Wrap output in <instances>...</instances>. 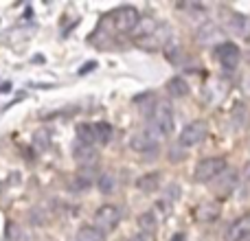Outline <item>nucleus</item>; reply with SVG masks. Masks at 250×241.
I'll list each match as a JSON object with an SVG mask.
<instances>
[{"mask_svg":"<svg viewBox=\"0 0 250 241\" xmlns=\"http://www.w3.org/2000/svg\"><path fill=\"white\" fill-rule=\"evenodd\" d=\"M248 120H250L248 108L244 103H237L233 108V112H230V123H233V127L235 129H244L248 125Z\"/></svg>","mask_w":250,"mask_h":241,"instance_id":"2eb2a0df","label":"nucleus"},{"mask_svg":"<svg viewBox=\"0 0 250 241\" xmlns=\"http://www.w3.org/2000/svg\"><path fill=\"white\" fill-rule=\"evenodd\" d=\"M75 241H104V235H101L99 228L83 226V228L77 230V237H75Z\"/></svg>","mask_w":250,"mask_h":241,"instance_id":"6ab92c4d","label":"nucleus"},{"mask_svg":"<svg viewBox=\"0 0 250 241\" xmlns=\"http://www.w3.org/2000/svg\"><path fill=\"white\" fill-rule=\"evenodd\" d=\"M132 241H154V239H151V235H145V233H141V235H138V237H134Z\"/></svg>","mask_w":250,"mask_h":241,"instance_id":"393cba45","label":"nucleus"},{"mask_svg":"<svg viewBox=\"0 0 250 241\" xmlns=\"http://www.w3.org/2000/svg\"><path fill=\"white\" fill-rule=\"evenodd\" d=\"M173 40V29L167 24V22H158L154 33H149L147 38L136 40V44L145 51H158V48H165L169 42Z\"/></svg>","mask_w":250,"mask_h":241,"instance_id":"f03ea898","label":"nucleus"},{"mask_svg":"<svg viewBox=\"0 0 250 241\" xmlns=\"http://www.w3.org/2000/svg\"><path fill=\"white\" fill-rule=\"evenodd\" d=\"M235 184H237V173L230 171V169H226L220 178H215V184H213V186H215L217 193L226 195V193H230V191L235 189Z\"/></svg>","mask_w":250,"mask_h":241,"instance_id":"f8f14e48","label":"nucleus"},{"mask_svg":"<svg viewBox=\"0 0 250 241\" xmlns=\"http://www.w3.org/2000/svg\"><path fill=\"white\" fill-rule=\"evenodd\" d=\"M90 184H92V180L88 176H77L75 178V189L77 191H86V189H90Z\"/></svg>","mask_w":250,"mask_h":241,"instance_id":"5701e85b","label":"nucleus"},{"mask_svg":"<svg viewBox=\"0 0 250 241\" xmlns=\"http://www.w3.org/2000/svg\"><path fill=\"white\" fill-rule=\"evenodd\" d=\"M77 136H79V145L92 147V142H97L95 125H79V127H77Z\"/></svg>","mask_w":250,"mask_h":241,"instance_id":"a211bd4d","label":"nucleus"},{"mask_svg":"<svg viewBox=\"0 0 250 241\" xmlns=\"http://www.w3.org/2000/svg\"><path fill=\"white\" fill-rule=\"evenodd\" d=\"M158 184H160V173H145V176H141L136 180V186L141 191H145V193H154L158 189Z\"/></svg>","mask_w":250,"mask_h":241,"instance_id":"f3484780","label":"nucleus"},{"mask_svg":"<svg viewBox=\"0 0 250 241\" xmlns=\"http://www.w3.org/2000/svg\"><path fill=\"white\" fill-rule=\"evenodd\" d=\"M195 217L200 221H215L220 217V204L215 202H204L195 208Z\"/></svg>","mask_w":250,"mask_h":241,"instance_id":"ddd939ff","label":"nucleus"},{"mask_svg":"<svg viewBox=\"0 0 250 241\" xmlns=\"http://www.w3.org/2000/svg\"><path fill=\"white\" fill-rule=\"evenodd\" d=\"M167 92L173 97V99H182V97L189 95V83L182 77H173L167 81Z\"/></svg>","mask_w":250,"mask_h":241,"instance_id":"dca6fc26","label":"nucleus"},{"mask_svg":"<svg viewBox=\"0 0 250 241\" xmlns=\"http://www.w3.org/2000/svg\"><path fill=\"white\" fill-rule=\"evenodd\" d=\"M119 220H121V211H119L117 206H112V204H104V206H99L95 213V224H97V228H101V230H114Z\"/></svg>","mask_w":250,"mask_h":241,"instance_id":"6e6552de","label":"nucleus"},{"mask_svg":"<svg viewBox=\"0 0 250 241\" xmlns=\"http://www.w3.org/2000/svg\"><path fill=\"white\" fill-rule=\"evenodd\" d=\"M248 237H250V213L248 215L237 217L224 233L226 241H246Z\"/></svg>","mask_w":250,"mask_h":241,"instance_id":"1a4fd4ad","label":"nucleus"},{"mask_svg":"<svg viewBox=\"0 0 250 241\" xmlns=\"http://www.w3.org/2000/svg\"><path fill=\"white\" fill-rule=\"evenodd\" d=\"M149 127H154L158 134H169L173 129V110L167 101H158L151 110L149 117Z\"/></svg>","mask_w":250,"mask_h":241,"instance_id":"7ed1b4c3","label":"nucleus"},{"mask_svg":"<svg viewBox=\"0 0 250 241\" xmlns=\"http://www.w3.org/2000/svg\"><path fill=\"white\" fill-rule=\"evenodd\" d=\"M171 241H185V235H176V237H173Z\"/></svg>","mask_w":250,"mask_h":241,"instance_id":"a878e982","label":"nucleus"},{"mask_svg":"<svg viewBox=\"0 0 250 241\" xmlns=\"http://www.w3.org/2000/svg\"><path fill=\"white\" fill-rule=\"evenodd\" d=\"M222 35V29L215 24V22H204L198 29V42L200 44H215Z\"/></svg>","mask_w":250,"mask_h":241,"instance_id":"9b49d317","label":"nucleus"},{"mask_svg":"<svg viewBox=\"0 0 250 241\" xmlns=\"http://www.w3.org/2000/svg\"><path fill=\"white\" fill-rule=\"evenodd\" d=\"M138 22H141V13H138L134 7H129V4L119 7L117 11L112 13V24H114V29L121 31V33L134 31L138 26Z\"/></svg>","mask_w":250,"mask_h":241,"instance_id":"39448f33","label":"nucleus"},{"mask_svg":"<svg viewBox=\"0 0 250 241\" xmlns=\"http://www.w3.org/2000/svg\"><path fill=\"white\" fill-rule=\"evenodd\" d=\"M226 171V160L222 156H211V158H204L195 164V180L198 182H211L215 178H220Z\"/></svg>","mask_w":250,"mask_h":241,"instance_id":"f257e3e1","label":"nucleus"},{"mask_svg":"<svg viewBox=\"0 0 250 241\" xmlns=\"http://www.w3.org/2000/svg\"><path fill=\"white\" fill-rule=\"evenodd\" d=\"M95 136L97 142H108L110 136H112V127L108 123H95Z\"/></svg>","mask_w":250,"mask_h":241,"instance_id":"412c9836","label":"nucleus"},{"mask_svg":"<svg viewBox=\"0 0 250 241\" xmlns=\"http://www.w3.org/2000/svg\"><path fill=\"white\" fill-rule=\"evenodd\" d=\"M229 31L239 38H250V18L242 13H230L229 18Z\"/></svg>","mask_w":250,"mask_h":241,"instance_id":"9d476101","label":"nucleus"},{"mask_svg":"<svg viewBox=\"0 0 250 241\" xmlns=\"http://www.w3.org/2000/svg\"><path fill=\"white\" fill-rule=\"evenodd\" d=\"M114 186H117V180H114L112 173H104V176L99 178V189H101V193L110 195V193L114 191Z\"/></svg>","mask_w":250,"mask_h":241,"instance_id":"4be33fe9","label":"nucleus"},{"mask_svg":"<svg viewBox=\"0 0 250 241\" xmlns=\"http://www.w3.org/2000/svg\"><path fill=\"white\" fill-rule=\"evenodd\" d=\"M138 226H141V230L145 235H151L156 230V226H158V220H156V215H154V211H149V213H143L141 217H138Z\"/></svg>","mask_w":250,"mask_h":241,"instance_id":"aec40b11","label":"nucleus"},{"mask_svg":"<svg viewBox=\"0 0 250 241\" xmlns=\"http://www.w3.org/2000/svg\"><path fill=\"white\" fill-rule=\"evenodd\" d=\"M75 158H77L79 164L83 167H92L97 162V149L95 147H88V145H77L75 147Z\"/></svg>","mask_w":250,"mask_h":241,"instance_id":"4468645a","label":"nucleus"},{"mask_svg":"<svg viewBox=\"0 0 250 241\" xmlns=\"http://www.w3.org/2000/svg\"><path fill=\"white\" fill-rule=\"evenodd\" d=\"M242 176H244V180H246L248 184H250V162H246V167H244V173H242Z\"/></svg>","mask_w":250,"mask_h":241,"instance_id":"b1692460","label":"nucleus"},{"mask_svg":"<svg viewBox=\"0 0 250 241\" xmlns=\"http://www.w3.org/2000/svg\"><path fill=\"white\" fill-rule=\"evenodd\" d=\"M163 138V134H158L154 127H145L141 132H136L129 141V147L138 154H149V151H156L158 149V142Z\"/></svg>","mask_w":250,"mask_h":241,"instance_id":"20e7f679","label":"nucleus"},{"mask_svg":"<svg viewBox=\"0 0 250 241\" xmlns=\"http://www.w3.org/2000/svg\"><path fill=\"white\" fill-rule=\"evenodd\" d=\"M215 57H217V61H220L226 70H235V68H237V64H239L242 53H239L237 44L222 42V44H217V46H215Z\"/></svg>","mask_w":250,"mask_h":241,"instance_id":"423d86ee","label":"nucleus"},{"mask_svg":"<svg viewBox=\"0 0 250 241\" xmlns=\"http://www.w3.org/2000/svg\"><path fill=\"white\" fill-rule=\"evenodd\" d=\"M207 123L204 120H193V123H189L185 129L180 132V145L182 147H195L200 145V142L207 138Z\"/></svg>","mask_w":250,"mask_h":241,"instance_id":"0eeeda50","label":"nucleus"}]
</instances>
